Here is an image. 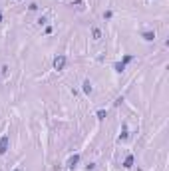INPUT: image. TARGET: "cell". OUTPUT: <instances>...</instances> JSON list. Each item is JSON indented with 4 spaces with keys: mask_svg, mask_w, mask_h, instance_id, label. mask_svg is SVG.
Segmentation results:
<instances>
[{
    "mask_svg": "<svg viewBox=\"0 0 169 171\" xmlns=\"http://www.w3.org/2000/svg\"><path fill=\"white\" fill-rule=\"evenodd\" d=\"M66 62H68V60H66V56H64V54L56 56V60H54V70H58V72H60V70H64V68H66Z\"/></svg>",
    "mask_w": 169,
    "mask_h": 171,
    "instance_id": "obj_1",
    "label": "cell"
},
{
    "mask_svg": "<svg viewBox=\"0 0 169 171\" xmlns=\"http://www.w3.org/2000/svg\"><path fill=\"white\" fill-rule=\"evenodd\" d=\"M8 145H10V137L4 135V137L0 139V155H4V153L8 151Z\"/></svg>",
    "mask_w": 169,
    "mask_h": 171,
    "instance_id": "obj_2",
    "label": "cell"
},
{
    "mask_svg": "<svg viewBox=\"0 0 169 171\" xmlns=\"http://www.w3.org/2000/svg\"><path fill=\"white\" fill-rule=\"evenodd\" d=\"M78 163H80V155H72V157L68 159V167H70V169H74Z\"/></svg>",
    "mask_w": 169,
    "mask_h": 171,
    "instance_id": "obj_3",
    "label": "cell"
},
{
    "mask_svg": "<svg viewBox=\"0 0 169 171\" xmlns=\"http://www.w3.org/2000/svg\"><path fill=\"white\" fill-rule=\"evenodd\" d=\"M131 165H133V155H127L126 161H124V167H126V169H129Z\"/></svg>",
    "mask_w": 169,
    "mask_h": 171,
    "instance_id": "obj_4",
    "label": "cell"
},
{
    "mask_svg": "<svg viewBox=\"0 0 169 171\" xmlns=\"http://www.w3.org/2000/svg\"><path fill=\"white\" fill-rule=\"evenodd\" d=\"M92 36H94V40H100L102 38V30L100 28H92Z\"/></svg>",
    "mask_w": 169,
    "mask_h": 171,
    "instance_id": "obj_5",
    "label": "cell"
},
{
    "mask_svg": "<svg viewBox=\"0 0 169 171\" xmlns=\"http://www.w3.org/2000/svg\"><path fill=\"white\" fill-rule=\"evenodd\" d=\"M143 40H147V42L155 40V32H143Z\"/></svg>",
    "mask_w": 169,
    "mask_h": 171,
    "instance_id": "obj_6",
    "label": "cell"
},
{
    "mask_svg": "<svg viewBox=\"0 0 169 171\" xmlns=\"http://www.w3.org/2000/svg\"><path fill=\"white\" fill-rule=\"evenodd\" d=\"M84 92H86V94H92V92H94V88H92V84H90L88 80L84 82Z\"/></svg>",
    "mask_w": 169,
    "mask_h": 171,
    "instance_id": "obj_7",
    "label": "cell"
},
{
    "mask_svg": "<svg viewBox=\"0 0 169 171\" xmlns=\"http://www.w3.org/2000/svg\"><path fill=\"white\" fill-rule=\"evenodd\" d=\"M116 70H118V72H124V70H126V64L118 62V64H116Z\"/></svg>",
    "mask_w": 169,
    "mask_h": 171,
    "instance_id": "obj_8",
    "label": "cell"
},
{
    "mask_svg": "<svg viewBox=\"0 0 169 171\" xmlns=\"http://www.w3.org/2000/svg\"><path fill=\"white\" fill-rule=\"evenodd\" d=\"M131 60H133V56H124V62H122V64H129Z\"/></svg>",
    "mask_w": 169,
    "mask_h": 171,
    "instance_id": "obj_9",
    "label": "cell"
},
{
    "mask_svg": "<svg viewBox=\"0 0 169 171\" xmlns=\"http://www.w3.org/2000/svg\"><path fill=\"white\" fill-rule=\"evenodd\" d=\"M0 22H2V12H0Z\"/></svg>",
    "mask_w": 169,
    "mask_h": 171,
    "instance_id": "obj_10",
    "label": "cell"
}]
</instances>
